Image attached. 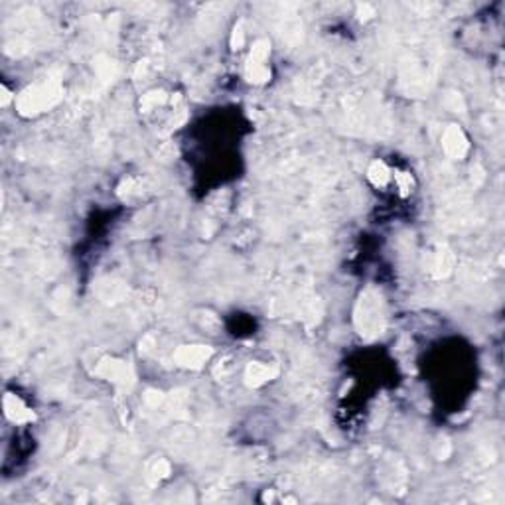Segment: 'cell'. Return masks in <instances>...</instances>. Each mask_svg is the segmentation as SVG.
I'll use <instances>...</instances> for the list:
<instances>
[{"label": "cell", "instance_id": "4", "mask_svg": "<svg viewBox=\"0 0 505 505\" xmlns=\"http://www.w3.org/2000/svg\"><path fill=\"white\" fill-rule=\"evenodd\" d=\"M211 357V347L207 345H184L174 355L178 365L188 369H200Z\"/></svg>", "mask_w": 505, "mask_h": 505}, {"label": "cell", "instance_id": "1", "mask_svg": "<svg viewBox=\"0 0 505 505\" xmlns=\"http://www.w3.org/2000/svg\"><path fill=\"white\" fill-rule=\"evenodd\" d=\"M59 99H61L59 83L44 82L34 85V87H28L26 91L18 97L16 105H18V111L22 115L32 117V115H38V113L52 109Z\"/></svg>", "mask_w": 505, "mask_h": 505}, {"label": "cell", "instance_id": "9", "mask_svg": "<svg viewBox=\"0 0 505 505\" xmlns=\"http://www.w3.org/2000/svg\"><path fill=\"white\" fill-rule=\"evenodd\" d=\"M368 178L371 180V184H373V186L383 188V186H387V182L391 180V172H389V168H387L385 162H381V160H375L373 164L369 166Z\"/></svg>", "mask_w": 505, "mask_h": 505}, {"label": "cell", "instance_id": "11", "mask_svg": "<svg viewBox=\"0 0 505 505\" xmlns=\"http://www.w3.org/2000/svg\"><path fill=\"white\" fill-rule=\"evenodd\" d=\"M0 91H2V105L6 107V105L10 103V99H12V95H10V91H8V89H6L4 85H2V89H0Z\"/></svg>", "mask_w": 505, "mask_h": 505}, {"label": "cell", "instance_id": "8", "mask_svg": "<svg viewBox=\"0 0 505 505\" xmlns=\"http://www.w3.org/2000/svg\"><path fill=\"white\" fill-rule=\"evenodd\" d=\"M245 75L247 79L251 83H267L269 82V77H271V71L267 68V64H263V61H253V59H249L247 61V68H245Z\"/></svg>", "mask_w": 505, "mask_h": 505}, {"label": "cell", "instance_id": "10", "mask_svg": "<svg viewBox=\"0 0 505 505\" xmlns=\"http://www.w3.org/2000/svg\"><path fill=\"white\" fill-rule=\"evenodd\" d=\"M241 44H243V30L241 26H237L233 32V48H239Z\"/></svg>", "mask_w": 505, "mask_h": 505}, {"label": "cell", "instance_id": "2", "mask_svg": "<svg viewBox=\"0 0 505 505\" xmlns=\"http://www.w3.org/2000/svg\"><path fill=\"white\" fill-rule=\"evenodd\" d=\"M355 322H357V328L361 330V334H365V336L381 334L383 312L379 296H375L373 292H365L361 296L357 312H355Z\"/></svg>", "mask_w": 505, "mask_h": 505}, {"label": "cell", "instance_id": "7", "mask_svg": "<svg viewBox=\"0 0 505 505\" xmlns=\"http://www.w3.org/2000/svg\"><path fill=\"white\" fill-rule=\"evenodd\" d=\"M273 375V369L269 368V365H265V363H251L247 368V381H249V385H253V387H259L263 383L271 381Z\"/></svg>", "mask_w": 505, "mask_h": 505}, {"label": "cell", "instance_id": "3", "mask_svg": "<svg viewBox=\"0 0 505 505\" xmlns=\"http://www.w3.org/2000/svg\"><path fill=\"white\" fill-rule=\"evenodd\" d=\"M97 375H101L103 379H109L119 387H131L135 381V375L131 368L124 361H115V359H105L99 368H97Z\"/></svg>", "mask_w": 505, "mask_h": 505}, {"label": "cell", "instance_id": "5", "mask_svg": "<svg viewBox=\"0 0 505 505\" xmlns=\"http://www.w3.org/2000/svg\"><path fill=\"white\" fill-rule=\"evenodd\" d=\"M442 146L448 156L460 160L464 158V154L468 152V140H466L464 133L456 126V124H450L446 131H444V137H442Z\"/></svg>", "mask_w": 505, "mask_h": 505}, {"label": "cell", "instance_id": "6", "mask_svg": "<svg viewBox=\"0 0 505 505\" xmlns=\"http://www.w3.org/2000/svg\"><path fill=\"white\" fill-rule=\"evenodd\" d=\"M4 412L6 417L12 421V423H28L34 419V412L28 409L26 403L16 395H6L4 397Z\"/></svg>", "mask_w": 505, "mask_h": 505}]
</instances>
